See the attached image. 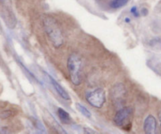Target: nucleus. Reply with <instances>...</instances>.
I'll return each instance as SVG.
<instances>
[{
	"mask_svg": "<svg viewBox=\"0 0 161 134\" xmlns=\"http://www.w3.org/2000/svg\"><path fill=\"white\" fill-rule=\"evenodd\" d=\"M44 31L47 33L49 40L53 44L54 47L59 48L63 45L64 38L63 36L61 29L58 24L55 18L47 16L43 19Z\"/></svg>",
	"mask_w": 161,
	"mask_h": 134,
	"instance_id": "nucleus-1",
	"label": "nucleus"
},
{
	"mask_svg": "<svg viewBox=\"0 0 161 134\" xmlns=\"http://www.w3.org/2000/svg\"><path fill=\"white\" fill-rule=\"evenodd\" d=\"M80 66H81V59L80 57L77 54H72L69 55L67 61V68L69 70L71 82L76 86L80 85L81 83Z\"/></svg>",
	"mask_w": 161,
	"mask_h": 134,
	"instance_id": "nucleus-2",
	"label": "nucleus"
},
{
	"mask_svg": "<svg viewBox=\"0 0 161 134\" xmlns=\"http://www.w3.org/2000/svg\"><path fill=\"white\" fill-rule=\"evenodd\" d=\"M86 100L89 104L96 108H101L106 101L105 92L101 88L94 89L86 94Z\"/></svg>",
	"mask_w": 161,
	"mask_h": 134,
	"instance_id": "nucleus-3",
	"label": "nucleus"
},
{
	"mask_svg": "<svg viewBox=\"0 0 161 134\" xmlns=\"http://www.w3.org/2000/svg\"><path fill=\"white\" fill-rule=\"evenodd\" d=\"M133 112V109L130 107H123L116 113L114 115V121L118 126H124L126 121H127L129 117L130 116Z\"/></svg>",
	"mask_w": 161,
	"mask_h": 134,
	"instance_id": "nucleus-4",
	"label": "nucleus"
},
{
	"mask_svg": "<svg viewBox=\"0 0 161 134\" xmlns=\"http://www.w3.org/2000/svg\"><path fill=\"white\" fill-rule=\"evenodd\" d=\"M144 130L147 134H153L156 130V120L153 115H148L144 121Z\"/></svg>",
	"mask_w": 161,
	"mask_h": 134,
	"instance_id": "nucleus-5",
	"label": "nucleus"
},
{
	"mask_svg": "<svg viewBox=\"0 0 161 134\" xmlns=\"http://www.w3.org/2000/svg\"><path fill=\"white\" fill-rule=\"evenodd\" d=\"M44 73L46 74L47 78H48L49 80H50L51 83H52V85H53L54 88L56 90V92H58V95H59L60 96H61L62 98H63V99H65V100H69V99H70V97H69V94H68L67 92H66V90H65V89L63 88L62 87V86L60 85V84H58V83L57 82V81H55V80L54 79V78H52V76L48 75L47 73Z\"/></svg>",
	"mask_w": 161,
	"mask_h": 134,
	"instance_id": "nucleus-6",
	"label": "nucleus"
},
{
	"mask_svg": "<svg viewBox=\"0 0 161 134\" xmlns=\"http://www.w3.org/2000/svg\"><path fill=\"white\" fill-rule=\"evenodd\" d=\"M58 116L62 121V122L64 124H69L71 121L70 115L63 108L58 109Z\"/></svg>",
	"mask_w": 161,
	"mask_h": 134,
	"instance_id": "nucleus-7",
	"label": "nucleus"
},
{
	"mask_svg": "<svg viewBox=\"0 0 161 134\" xmlns=\"http://www.w3.org/2000/svg\"><path fill=\"white\" fill-rule=\"evenodd\" d=\"M76 108L77 109V110H78L80 114H82V115H84L85 117H86L87 118H90L91 117H92V114H91V112L89 111L86 107H84L82 104L77 103V104H76Z\"/></svg>",
	"mask_w": 161,
	"mask_h": 134,
	"instance_id": "nucleus-8",
	"label": "nucleus"
},
{
	"mask_svg": "<svg viewBox=\"0 0 161 134\" xmlns=\"http://www.w3.org/2000/svg\"><path fill=\"white\" fill-rule=\"evenodd\" d=\"M129 0H112L110 3V7L113 9H119L124 7Z\"/></svg>",
	"mask_w": 161,
	"mask_h": 134,
	"instance_id": "nucleus-9",
	"label": "nucleus"
},
{
	"mask_svg": "<svg viewBox=\"0 0 161 134\" xmlns=\"http://www.w3.org/2000/svg\"><path fill=\"white\" fill-rule=\"evenodd\" d=\"M130 13H132V14L134 15V16L135 17V18H137V17H139V15H140V13H139L138 10H137V7H135V6H134V7H131Z\"/></svg>",
	"mask_w": 161,
	"mask_h": 134,
	"instance_id": "nucleus-10",
	"label": "nucleus"
},
{
	"mask_svg": "<svg viewBox=\"0 0 161 134\" xmlns=\"http://www.w3.org/2000/svg\"><path fill=\"white\" fill-rule=\"evenodd\" d=\"M10 115H11V112H10V110H5V111H3L2 114H1L0 117H1L2 118H8V117H10Z\"/></svg>",
	"mask_w": 161,
	"mask_h": 134,
	"instance_id": "nucleus-11",
	"label": "nucleus"
},
{
	"mask_svg": "<svg viewBox=\"0 0 161 134\" xmlns=\"http://www.w3.org/2000/svg\"><path fill=\"white\" fill-rule=\"evenodd\" d=\"M148 11L146 8H143L142 10V14L144 15V16H146V15L148 14Z\"/></svg>",
	"mask_w": 161,
	"mask_h": 134,
	"instance_id": "nucleus-12",
	"label": "nucleus"
},
{
	"mask_svg": "<svg viewBox=\"0 0 161 134\" xmlns=\"http://www.w3.org/2000/svg\"><path fill=\"white\" fill-rule=\"evenodd\" d=\"M124 21L126 23H130L131 21V19L130 18H128V17H126V18H125Z\"/></svg>",
	"mask_w": 161,
	"mask_h": 134,
	"instance_id": "nucleus-13",
	"label": "nucleus"
},
{
	"mask_svg": "<svg viewBox=\"0 0 161 134\" xmlns=\"http://www.w3.org/2000/svg\"><path fill=\"white\" fill-rule=\"evenodd\" d=\"M158 117H159V121H161V110H160V111L159 112V114H158Z\"/></svg>",
	"mask_w": 161,
	"mask_h": 134,
	"instance_id": "nucleus-14",
	"label": "nucleus"
}]
</instances>
